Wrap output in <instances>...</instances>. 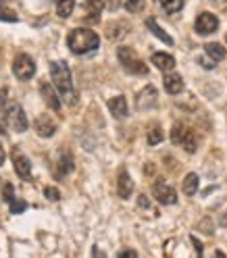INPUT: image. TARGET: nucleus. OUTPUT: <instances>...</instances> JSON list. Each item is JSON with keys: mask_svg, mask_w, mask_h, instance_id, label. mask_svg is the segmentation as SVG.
Returning <instances> with one entry per match:
<instances>
[{"mask_svg": "<svg viewBox=\"0 0 227 258\" xmlns=\"http://www.w3.org/2000/svg\"><path fill=\"white\" fill-rule=\"evenodd\" d=\"M50 77H52V84L54 88L61 92L63 100L67 104H75L77 102V92L73 88V77H71V69L65 60H54L50 62Z\"/></svg>", "mask_w": 227, "mask_h": 258, "instance_id": "1", "label": "nucleus"}, {"mask_svg": "<svg viewBox=\"0 0 227 258\" xmlns=\"http://www.w3.org/2000/svg\"><path fill=\"white\" fill-rule=\"evenodd\" d=\"M98 44H100L98 34H94L92 29H86V27H77L67 36V46H69V50L73 54L92 52V50L98 48Z\"/></svg>", "mask_w": 227, "mask_h": 258, "instance_id": "2", "label": "nucleus"}, {"mask_svg": "<svg viewBox=\"0 0 227 258\" xmlns=\"http://www.w3.org/2000/svg\"><path fill=\"white\" fill-rule=\"evenodd\" d=\"M117 56H119V62L123 64V69H125L127 73H132V75H146V73H148V67H146V62L136 54L134 48L119 46Z\"/></svg>", "mask_w": 227, "mask_h": 258, "instance_id": "3", "label": "nucleus"}, {"mask_svg": "<svg viewBox=\"0 0 227 258\" xmlns=\"http://www.w3.org/2000/svg\"><path fill=\"white\" fill-rule=\"evenodd\" d=\"M0 119H5V123L13 129V132H17V134H23L25 129H27V117H25V110H23L17 102H13V104L5 110V115L0 117Z\"/></svg>", "mask_w": 227, "mask_h": 258, "instance_id": "4", "label": "nucleus"}, {"mask_svg": "<svg viewBox=\"0 0 227 258\" xmlns=\"http://www.w3.org/2000/svg\"><path fill=\"white\" fill-rule=\"evenodd\" d=\"M13 73L17 79H21V82H27V79H31L36 75V62L34 58H31L29 54H17L13 58Z\"/></svg>", "mask_w": 227, "mask_h": 258, "instance_id": "5", "label": "nucleus"}, {"mask_svg": "<svg viewBox=\"0 0 227 258\" xmlns=\"http://www.w3.org/2000/svg\"><path fill=\"white\" fill-rule=\"evenodd\" d=\"M217 27H219V19L215 17L213 13H200L196 17V23H194V29H196L200 36L215 34Z\"/></svg>", "mask_w": 227, "mask_h": 258, "instance_id": "6", "label": "nucleus"}, {"mask_svg": "<svg viewBox=\"0 0 227 258\" xmlns=\"http://www.w3.org/2000/svg\"><path fill=\"white\" fill-rule=\"evenodd\" d=\"M152 194H154V198H156L160 204H165V206H169V204H175V202H177V194H175V189H173L169 183L160 181V179L152 185Z\"/></svg>", "mask_w": 227, "mask_h": 258, "instance_id": "7", "label": "nucleus"}, {"mask_svg": "<svg viewBox=\"0 0 227 258\" xmlns=\"http://www.w3.org/2000/svg\"><path fill=\"white\" fill-rule=\"evenodd\" d=\"M11 156H13V165H15V173H17V175L21 177V179H29V177H31V163H29V158H27L25 154H21L17 146H15V148H13Z\"/></svg>", "mask_w": 227, "mask_h": 258, "instance_id": "8", "label": "nucleus"}, {"mask_svg": "<svg viewBox=\"0 0 227 258\" xmlns=\"http://www.w3.org/2000/svg\"><path fill=\"white\" fill-rule=\"evenodd\" d=\"M156 100H158V94H156V88L154 86H146L136 98V106L138 110H148V108H154L156 106Z\"/></svg>", "mask_w": 227, "mask_h": 258, "instance_id": "9", "label": "nucleus"}, {"mask_svg": "<svg viewBox=\"0 0 227 258\" xmlns=\"http://www.w3.org/2000/svg\"><path fill=\"white\" fill-rule=\"evenodd\" d=\"M34 127H36V134H38L40 138H50V136L56 134V121H54L50 115H46V112L36 119Z\"/></svg>", "mask_w": 227, "mask_h": 258, "instance_id": "10", "label": "nucleus"}, {"mask_svg": "<svg viewBox=\"0 0 227 258\" xmlns=\"http://www.w3.org/2000/svg\"><path fill=\"white\" fill-rule=\"evenodd\" d=\"M102 9H104L102 0H86L84 3V19H86V23H90V25L98 23Z\"/></svg>", "mask_w": 227, "mask_h": 258, "instance_id": "11", "label": "nucleus"}, {"mask_svg": "<svg viewBox=\"0 0 227 258\" xmlns=\"http://www.w3.org/2000/svg\"><path fill=\"white\" fill-rule=\"evenodd\" d=\"M117 191H119V196H121L123 200H127L129 196H132V191H134V181H132V177H129V173H127V169H125V167L119 171Z\"/></svg>", "mask_w": 227, "mask_h": 258, "instance_id": "12", "label": "nucleus"}, {"mask_svg": "<svg viewBox=\"0 0 227 258\" xmlns=\"http://www.w3.org/2000/svg\"><path fill=\"white\" fill-rule=\"evenodd\" d=\"M40 96L44 98L46 106H50L52 110H59V108H61V100H59V96H56V92L52 90V86L48 84V82H40Z\"/></svg>", "mask_w": 227, "mask_h": 258, "instance_id": "13", "label": "nucleus"}, {"mask_svg": "<svg viewBox=\"0 0 227 258\" xmlns=\"http://www.w3.org/2000/svg\"><path fill=\"white\" fill-rule=\"evenodd\" d=\"M163 84H165V90H167V94H171V96L180 94V92L184 90V79H182V75H177V73H171V71H169V73L165 75Z\"/></svg>", "mask_w": 227, "mask_h": 258, "instance_id": "14", "label": "nucleus"}, {"mask_svg": "<svg viewBox=\"0 0 227 258\" xmlns=\"http://www.w3.org/2000/svg\"><path fill=\"white\" fill-rule=\"evenodd\" d=\"M129 31V23L127 21H112L106 25V38L108 40H119L123 36H127Z\"/></svg>", "mask_w": 227, "mask_h": 258, "instance_id": "15", "label": "nucleus"}, {"mask_svg": "<svg viewBox=\"0 0 227 258\" xmlns=\"http://www.w3.org/2000/svg\"><path fill=\"white\" fill-rule=\"evenodd\" d=\"M108 110L112 112V117H117V119L127 117V100L123 96H115V98L108 100Z\"/></svg>", "mask_w": 227, "mask_h": 258, "instance_id": "16", "label": "nucleus"}, {"mask_svg": "<svg viewBox=\"0 0 227 258\" xmlns=\"http://www.w3.org/2000/svg\"><path fill=\"white\" fill-rule=\"evenodd\" d=\"M73 171V156L69 154V152H61V156H59V160H56V177L61 179V177H65L67 173H71Z\"/></svg>", "mask_w": 227, "mask_h": 258, "instance_id": "17", "label": "nucleus"}, {"mask_svg": "<svg viewBox=\"0 0 227 258\" xmlns=\"http://www.w3.org/2000/svg\"><path fill=\"white\" fill-rule=\"evenodd\" d=\"M152 64L160 71H171L175 67V58L171 54H165V52H154L152 54Z\"/></svg>", "mask_w": 227, "mask_h": 258, "instance_id": "18", "label": "nucleus"}, {"mask_svg": "<svg viewBox=\"0 0 227 258\" xmlns=\"http://www.w3.org/2000/svg\"><path fill=\"white\" fill-rule=\"evenodd\" d=\"M146 27H148V29L152 31V34H154V36H156L160 42H165L167 46H173V38H171V36L167 34V31H165L163 27H160V25H158L154 19H146Z\"/></svg>", "mask_w": 227, "mask_h": 258, "instance_id": "19", "label": "nucleus"}, {"mask_svg": "<svg viewBox=\"0 0 227 258\" xmlns=\"http://www.w3.org/2000/svg\"><path fill=\"white\" fill-rule=\"evenodd\" d=\"M182 189L186 196H194L198 191V175L196 173H188L184 177V183H182Z\"/></svg>", "mask_w": 227, "mask_h": 258, "instance_id": "20", "label": "nucleus"}, {"mask_svg": "<svg viewBox=\"0 0 227 258\" xmlns=\"http://www.w3.org/2000/svg\"><path fill=\"white\" fill-rule=\"evenodd\" d=\"M204 50H206V56H210V60H215V62H219V60L225 58V48L221 44H217V42L206 44Z\"/></svg>", "mask_w": 227, "mask_h": 258, "instance_id": "21", "label": "nucleus"}, {"mask_svg": "<svg viewBox=\"0 0 227 258\" xmlns=\"http://www.w3.org/2000/svg\"><path fill=\"white\" fill-rule=\"evenodd\" d=\"M0 21H7V23H17L19 17H17V13H15L5 0H0Z\"/></svg>", "mask_w": 227, "mask_h": 258, "instance_id": "22", "label": "nucleus"}, {"mask_svg": "<svg viewBox=\"0 0 227 258\" xmlns=\"http://www.w3.org/2000/svg\"><path fill=\"white\" fill-rule=\"evenodd\" d=\"M75 9V0H56V15L63 19H67Z\"/></svg>", "mask_w": 227, "mask_h": 258, "instance_id": "23", "label": "nucleus"}, {"mask_svg": "<svg viewBox=\"0 0 227 258\" xmlns=\"http://www.w3.org/2000/svg\"><path fill=\"white\" fill-rule=\"evenodd\" d=\"M182 146L186 148V152H190V154H194L198 150V138H196V134L194 132H186V136H184V140H182Z\"/></svg>", "mask_w": 227, "mask_h": 258, "instance_id": "24", "label": "nucleus"}, {"mask_svg": "<svg viewBox=\"0 0 227 258\" xmlns=\"http://www.w3.org/2000/svg\"><path fill=\"white\" fill-rule=\"evenodd\" d=\"M156 3L163 7L165 13H177V11H182L184 9V0H156Z\"/></svg>", "mask_w": 227, "mask_h": 258, "instance_id": "25", "label": "nucleus"}, {"mask_svg": "<svg viewBox=\"0 0 227 258\" xmlns=\"http://www.w3.org/2000/svg\"><path fill=\"white\" fill-rule=\"evenodd\" d=\"M13 102H15V100H13V94H11L9 88H3V90H0V117L5 115V110H7Z\"/></svg>", "mask_w": 227, "mask_h": 258, "instance_id": "26", "label": "nucleus"}, {"mask_svg": "<svg viewBox=\"0 0 227 258\" xmlns=\"http://www.w3.org/2000/svg\"><path fill=\"white\" fill-rule=\"evenodd\" d=\"M186 132H188V127H186L184 123H175L173 129H171V142H173V144H182Z\"/></svg>", "mask_w": 227, "mask_h": 258, "instance_id": "27", "label": "nucleus"}, {"mask_svg": "<svg viewBox=\"0 0 227 258\" xmlns=\"http://www.w3.org/2000/svg\"><path fill=\"white\" fill-rule=\"evenodd\" d=\"M163 129H160L158 125H154V127H150L148 129V144H150V146H156V144H160V142H163Z\"/></svg>", "mask_w": 227, "mask_h": 258, "instance_id": "28", "label": "nucleus"}, {"mask_svg": "<svg viewBox=\"0 0 227 258\" xmlns=\"http://www.w3.org/2000/svg\"><path fill=\"white\" fill-rule=\"evenodd\" d=\"M144 5H146V0H127L125 9H127L129 13H140V11L144 9Z\"/></svg>", "mask_w": 227, "mask_h": 258, "instance_id": "29", "label": "nucleus"}, {"mask_svg": "<svg viewBox=\"0 0 227 258\" xmlns=\"http://www.w3.org/2000/svg\"><path fill=\"white\" fill-rule=\"evenodd\" d=\"M44 196H46L48 200H52V202H59V200H61V191H59L56 187H46V189H44Z\"/></svg>", "mask_w": 227, "mask_h": 258, "instance_id": "30", "label": "nucleus"}, {"mask_svg": "<svg viewBox=\"0 0 227 258\" xmlns=\"http://www.w3.org/2000/svg\"><path fill=\"white\" fill-rule=\"evenodd\" d=\"M25 208H27V204H25L23 200H13V202H11V213H13V215L23 213Z\"/></svg>", "mask_w": 227, "mask_h": 258, "instance_id": "31", "label": "nucleus"}, {"mask_svg": "<svg viewBox=\"0 0 227 258\" xmlns=\"http://www.w3.org/2000/svg\"><path fill=\"white\" fill-rule=\"evenodd\" d=\"M13 194H15V191H13V185H11V183H5V187H3V198H5V202L11 204V202L15 200Z\"/></svg>", "mask_w": 227, "mask_h": 258, "instance_id": "32", "label": "nucleus"}, {"mask_svg": "<svg viewBox=\"0 0 227 258\" xmlns=\"http://www.w3.org/2000/svg\"><path fill=\"white\" fill-rule=\"evenodd\" d=\"M117 258H138V254H136V250H132V248H123V250H119Z\"/></svg>", "mask_w": 227, "mask_h": 258, "instance_id": "33", "label": "nucleus"}, {"mask_svg": "<svg viewBox=\"0 0 227 258\" xmlns=\"http://www.w3.org/2000/svg\"><path fill=\"white\" fill-rule=\"evenodd\" d=\"M190 239H192V244H194V248H196V256H198V258H202V252H204V250H202V244H200V241H198L196 237H194V235H192Z\"/></svg>", "mask_w": 227, "mask_h": 258, "instance_id": "34", "label": "nucleus"}, {"mask_svg": "<svg viewBox=\"0 0 227 258\" xmlns=\"http://www.w3.org/2000/svg\"><path fill=\"white\" fill-rule=\"evenodd\" d=\"M92 258H106V254H104L98 246H94V248H92Z\"/></svg>", "mask_w": 227, "mask_h": 258, "instance_id": "35", "label": "nucleus"}, {"mask_svg": "<svg viewBox=\"0 0 227 258\" xmlns=\"http://www.w3.org/2000/svg\"><path fill=\"white\" fill-rule=\"evenodd\" d=\"M138 204H140L142 208H148V206H150V204H148V198H146V196H140V198H138Z\"/></svg>", "mask_w": 227, "mask_h": 258, "instance_id": "36", "label": "nucleus"}, {"mask_svg": "<svg viewBox=\"0 0 227 258\" xmlns=\"http://www.w3.org/2000/svg\"><path fill=\"white\" fill-rule=\"evenodd\" d=\"M5 158H7V154H5V146H3V144H0V167H3Z\"/></svg>", "mask_w": 227, "mask_h": 258, "instance_id": "37", "label": "nucleus"}, {"mask_svg": "<svg viewBox=\"0 0 227 258\" xmlns=\"http://www.w3.org/2000/svg\"><path fill=\"white\" fill-rule=\"evenodd\" d=\"M215 258H225V254H223L221 250H217V252H215Z\"/></svg>", "mask_w": 227, "mask_h": 258, "instance_id": "38", "label": "nucleus"}, {"mask_svg": "<svg viewBox=\"0 0 227 258\" xmlns=\"http://www.w3.org/2000/svg\"><path fill=\"white\" fill-rule=\"evenodd\" d=\"M225 42H227V36H225Z\"/></svg>", "mask_w": 227, "mask_h": 258, "instance_id": "39", "label": "nucleus"}]
</instances>
